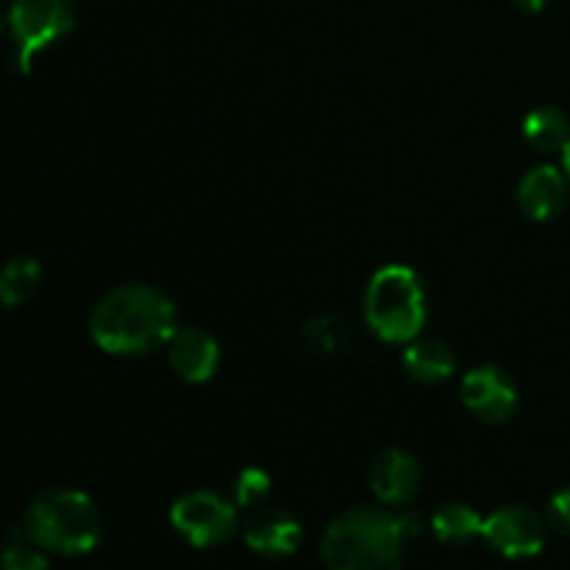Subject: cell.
I'll use <instances>...</instances> for the list:
<instances>
[{
	"instance_id": "1",
	"label": "cell",
	"mask_w": 570,
	"mask_h": 570,
	"mask_svg": "<svg viewBox=\"0 0 570 570\" xmlns=\"http://www.w3.org/2000/svg\"><path fill=\"white\" fill-rule=\"evenodd\" d=\"M92 340L117 356L161 348L178 332L176 304L148 284H122L106 293L89 317Z\"/></svg>"
},
{
	"instance_id": "2",
	"label": "cell",
	"mask_w": 570,
	"mask_h": 570,
	"mask_svg": "<svg viewBox=\"0 0 570 570\" xmlns=\"http://www.w3.org/2000/svg\"><path fill=\"white\" fill-rule=\"evenodd\" d=\"M415 532L417 523L410 515L373 507L343 512L323 532V566L328 570H401L404 543Z\"/></svg>"
},
{
	"instance_id": "3",
	"label": "cell",
	"mask_w": 570,
	"mask_h": 570,
	"mask_svg": "<svg viewBox=\"0 0 570 570\" xmlns=\"http://www.w3.org/2000/svg\"><path fill=\"white\" fill-rule=\"evenodd\" d=\"M22 532L45 551L78 557L89 554L104 538V518L81 490L53 488L28 504Z\"/></svg>"
},
{
	"instance_id": "4",
	"label": "cell",
	"mask_w": 570,
	"mask_h": 570,
	"mask_svg": "<svg viewBox=\"0 0 570 570\" xmlns=\"http://www.w3.org/2000/svg\"><path fill=\"white\" fill-rule=\"evenodd\" d=\"M365 321L384 343H412L426 323V295L417 273L387 265L373 273L365 293Z\"/></svg>"
},
{
	"instance_id": "5",
	"label": "cell",
	"mask_w": 570,
	"mask_h": 570,
	"mask_svg": "<svg viewBox=\"0 0 570 570\" xmlns=\"http://www.w3.org/2000/svg\"><path fill=\"white\" fill-rule=\"evenodd\" d=\"M76 26V0H11L9 28L14 39V67L28 76L42 50L65 39Z\"/></svg>"
},
{
	"instance_id": "6",
	"label": "cell",
	"mask_w": 570,
	"mask_h": 570,
	"mask_svg": "<svg viewBox=\"0 0 570 570\" xmlns=\"http://www.w3.org/2000/svg\"><path fill=\"white\" fill-rule=\"evenodd\" d=\"M170 523L189 546L212 549L237 532V510L209 490H195L181 495L170 510Z\"/></svg>"
},
{
	"instance_id": "7",
	"label": "cell",
	"mask_w": 570,
	"mask_h": 570,
	"mask_svg": "<svg viewBox=\"0 0 570 570\" xmlns=\"http://www.w3.org/2000/svg\"><path fill=\"white\" fill-rule=\"evenodd\" d=\"M482 538L507 560H527L543 551L546 523L529 507H501L484 518Z\"/></svg>"
},
{
	"instance_id": "8",
	"label": "cell",
	"mask_w": 570,
	"mask_h": 570,
	"mask_svg": "<svg viewBox=\"0 0 570 570\" xmlns=\"http://www.w3.org/2000/svg\"><path fill=\"white\" fill-rule=\"evenodd\" d=\"M462 401L482 423H504L518 410V387L501 367H473L462 382Z\"/></svg>"
},
{
	"instance_id": "9",
	"label": "cell",
	"mask_w": 570,
	"mask_h": 570,
	"mask_svg": "<svg viewBox=\"0 0 570 570\" xmlns=\"http://www.w3.org/2000/svg\"><path fill=\"white\" fill-rule=\"evenodd\" d=\"M243 538L256 554L289 557L298 551L304 529L289 512L276 510V507H256L245 521Z\"/></svg>"
},
{
	"instance_id": "10",
	"label": "cell",
	"mask_w": 570,
	"mask_h": 570,
	"mask_svg": "<svg viewBox=\"0 0 570 570\" xmlns=\"http://www.w3.org/2000/svg\"><path fill=\"white\" fill-rule=\"evenodd\" d=\"M518 206L529 220H554L568 206V176L554 165L532 167L518 184Z\"/></svg>"
},
{
	"instance_id": "11",
	"label": "cell",
	"mask_w": 570,
	"mask_h": 570,
	"mask_svg": "<svg viewBox=\"0 0 570 570\" xmlns=\"http://www.w3.org/2000/svg\"><path fill=\"white\" fill-rule=\"evenodd\" d=\"M421 488V465L401 449H387L373 460L371 490L387 507L410 504Z\"/></svg>"
},
{
	"instance_id": "12",
	"label": "cell",
	"mask_w": 570,
	"mask_h": 570,
	"mask_svg": "<svg viewBox=\"0 0 570 570\" xmlns=\"http://www.w3.org/2000/svg\"><path fill=\"white\" fill-rule=\"evenodd\" d=\"M167 356L184 382L200 384L215 376L220 365V345L204 328H178L167 343Z\"/></svg>"
},
{
	"instance_id": "13",
	"label": "cell",
	"mask_w": 570,
	"mask_h": 570,
	"mask_svg": "<svg viewBox=\"0 0 570 570\" xmlns=\"http://www.w3.org/2000/svg\"><path fill=\"white\" fill-rule=\"evenodd\" d=\"M354 345V332L340 315L323 312V315L309 317L301 328V348L315 360H337V356L351 354Z\"/></svg>"
},
{
	"instance_id": "14",
	"label": "cell",
	"mask_w": 570,
	"mask_h": 570,
	"mask_svg": "<svg viewBox=\"0 0 570 570\" xmlns=\"http://www.w3.org/2000/svg\"><path fill=\"white\" fill-rule=\"evenodd\" d=\"M456 354L445 340L415 337L404 351V371L421 384H438L454 373Z\"/></svg>"
},
{
	"instance_id": "15",
	"label": "cell",
	"mask_w": 570,
	"mask_h": 570,
	"mask_svg": "<svg viewBox=\"0 0 570 570\" xmlns=\"http://www.w3.org/2000/svg\"><path fill=\"white\" fill-rule=\"evenodd\" d=\"M523 137L540 154H557L570 142V122L557 106H540L523 120Z\"/></svg>"
},
{
	"instance_id": "16",
	"label": "cell",
	"mask_w": 570,
	"mask_h": 570,
	"mask_svg": "<svg viewBox=\"0 0 570 570\" xmlns=\"http://www.w3.org/2000/svg\"><path fill=\"white\" fill-rule=\"evenodd\" d=\"M484 518L468 504H445L434 512L432 532L445 546H465L471 540L482 538Z\"/></svg>"
},
{
	"instance_id": "17",
	"label": "cell",
	"mask_w": 570,
	"mask_h": 570,
	"mask_svg": "<svg viewBox=\"0 0 570 570\" xmlns=\"http://www.w3.org/2000/svg\"><path fill=\"white\" fill-rule=\"evenodd\" d=\"M42 284V267L33 256H17L0 267V304L22 306Z\"/></svg>"
},
{
	"instance_id": "18",
	"label": "cell",
	"mask_w": 570,
	"mask_h": 570,
	"mask_svg": "<svg viewBox=\"0 0 570 570\" xmlns=\"http://www.w3.org/2000/svg\"><path fill=\"white\" fill-rule=\"evenodd\" d=\"M0 570H50L48 557L26 532H9L0 551Z\"/></svg>"
},
{
	"instance_id": "19",
	"label": "cell",
	"mask_w": 570,
	"mask_h": 570,
	"mask_svg": "<svg viewBox=\"0 0 570 570\" xmlns=\"http://www.w3.org/2000/svg\"><path fill=\"white\" fill-rule=\"evenodd\" d=\"M267 495H271V476L262 468H245L237 476V482H234V501H237V507L256 510Z\"/></svg>"
},
{
	"instance_id": "20",
	"label": "cell",
	"mask_w": 570,
	"mask_h": 570,
	"mask_svg": "<svg viewBox=\"0 0 570 570\" xmlns=\"http://www.w3.org/2000/svg\"><path fill=\"white\" fill-rule=\"evenodd\" d=\"M549 523L554 532L568 534L570 538V488L560 490V493L549 501Z\"/></svg>"
},
{
	"instance_id": "21",
	"label": "cell",
	"mask_w": 570,
	"mask_h": 570,
	"mask_svg": "<svg viewBox=\"0 0 570 570\" xmlns=\"http://www.w3.org/2000/svg\"><path fill=\"white\" fill-rule=\"evenodd\" d=\"M512 3H515L521 11H529V14H534V11H543L546 6H549V0H512Z\"/></svg>"
},
{
	"instance_id": "22",
	"label": "cell",
	"mask_w": 570,
	"mask_h": 570,
	"mask_svg": "<svg viewBox=\"0 0 570 570\" xmlns=\"http://www.w3.org/2000/svg\"><path fill=\"white\" fill-rule=\"evenodd\" d=\"M562 170H566L568 181H570V142L562 148Z\"/></svg>"
},
{
	"instance_id": "23",
	"label": "cell",
	"mask_w": 570,
	"mask_h": 570,
	"mask_svg": "<svg viewBox=\"0 0 570 570\" xmlns=\"http://www.w3.org/2000/svg\"><path fill=\"white\" fill-rule=\"evenodd\" d=\"M6 20H9V17L3 14V9H0V31H3V26H6Z\"/></svg>"
}]
</instances>
